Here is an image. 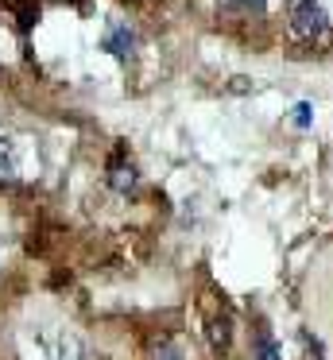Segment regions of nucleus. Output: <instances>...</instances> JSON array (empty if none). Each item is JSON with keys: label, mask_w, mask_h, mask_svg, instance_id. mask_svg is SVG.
I'll return each mask as SVG.
<instances>
[{"label": "nucleus", "mask_w": 333, "mask_h": 360, "mask_svg": "<svg viewBox=\"0 0 333 360\" xmlns=\"http://www.w3.org/2000/svg\"><path fill=\"white\" fill-rule=\"evenodd\" d=\"M139 174L132 163H108V186L116 190V194H128V190H136Z\"/></svg>", "instance_id": "nucleus-3"}, {"label": "nucleus", "mask_w": 333, "mask_h": 360, "mask_svg": "<svg viewBox=\"0 0 333 360\" xmlns=\"http://www.w3.org/2000/svg\"><path fill=\"white\" fill-rule=\"evenodd\" d=\"M252 360H283V349L275 345V337L268 329H256V341H252Z\"/></svg>", "instance_id": "nucleus-4"}, {"label": "nucleus", "mask_w": 333, "mask_h": 360, "mask_svg": "<svg viewBox=\"0 0 333 360\" xmlns=\"http://www.w3.org/2000/svg\"><path fill=\"white\" fill-rule=\"evenodd\" d=\"M221 8H240V0H221Z\"/></svg>", "instance_id": "nucleus-8"}, {"label": "nucleus", "mask_w": 333, "mask_h": 360, "mask_svg": "<svg viewBox=\"0 0 333 360\" xmlns=\"http://www.w3.org/2000/svg\"><path fill=\"white\" fill-rule=\"evenodd\" d=\"M240 8H244V12H256V16H263L268 0H240Z\"/></svg>", "instance_id": "nucleus-7"}, {"label": "nucleus", "mask_w": 333, "mask_h": 360, "mask_svg": "<svg viewBox=\"0 0 333 360\" xmlns=\"http://www.w3.org/2000/svg\"><path fill=\"white\" fill-rule=\"evenodd\" d=\"M15 16H20V32H31V24L39 20V8H35V4H20Z\"/></svg>", "instance_id": "nucleus-5"}, {"label": "nucleus", "mask_w": 333, "mask_h": 360, "mask_svg": "<svg viewBox=\"0 0 333 360\" xmlns=\"http://www.w3.org/2000/svg\"><path fill=\"white\" fill-rule=\"evenodd\" d=\"M101 47H105L113 58L128 63V58L136 55V32H132L128 24H120V20H113V24H108V32H105V39H101Z\"/></svg>", "instance_id": "nucleus-2"}, {"label": "nucleus", "mask_w": 333, "mask_h": 360, "mask_svg": "<svg viewBox=\"0 0 333 360\" xmlns=\"http://www.w3.org/2000/svg\"><path fill=\"white\" fill-rule=\"evenodd\" d=\"M325 32V8L318 0H299L291 12V35L294 39H318Z\"/></svg>", "instance_id": "nucleus-1"}, {"label": "nucleus", "mask_w": 333, "mask_h": 360, "mask_svg": "<svg viewBox=\"0 0 333 360\" xmlns=\"http://www.w3.org/2000/svg\"><path fill=\"white\" fill-rule=\"evenodd\" d=\"M294 124H299V128H310V120H314V109H310V105L306 101H299V105H294Z\"/></svg>", "instance_id": "nucleus-6"}]
</instances>
